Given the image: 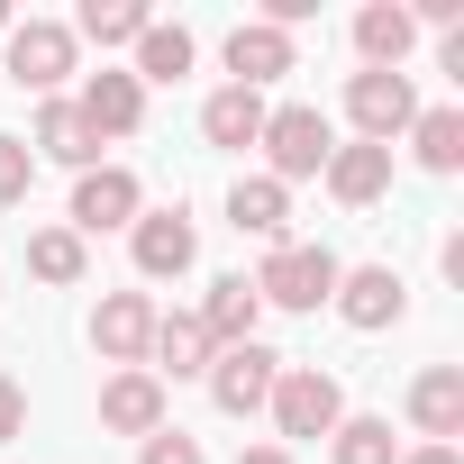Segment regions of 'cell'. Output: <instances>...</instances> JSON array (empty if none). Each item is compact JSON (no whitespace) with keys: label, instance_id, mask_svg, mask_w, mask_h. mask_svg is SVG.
Listing matches in <instances>:
<instances>
[{"label":"cell","instance_id":"cell-10","mask_svg":"<svg viewBox=\"0 0 464 464\" xmlns=\"http://www.w3.org/2000/svg\"><path fill=\"white\" fill-rule=\"evenodd\" d=\"M92 346H101V364H146V346H155V301L146 292H110L101 310H92Z\"/></svg>","mask_w":464,"mask_h":464},{"label":"cell","instance_id":"cell-9","mask_svg":"<svg viewBox=\"0 0 464 464\" xmlns=\"http://www.w3.org/2000/svg\"><path fill=\"white\" fill-rule=\"evenodd\" d=\"M337 319L346 328H364V337H382V328H401V310H410V292H401V274L392 265H355V274H337Z\"/></svg>","mask_w":464,"mask_h":464},{"label":"cell","instance_id":"cell-3","mask_svg":"<svg viewBox=\"0 0 464 464\" xmlns=\"http://www.w3.org/2000/svg\"><path fill=\"white\" fill-rule=\"evenodd\" d=\"M265 410H274V428H283V437H337L346 392H337V373H319V364H283Z\"/></svg>","mask_w":464,"mask_h":464},{"label":"cell","instance_id":"cell-20","mask_svg":"<svg viewBox=\"0 0 464 464\" xmlns=\"http://www.w3.org/2000/svg\"><path fill=\"white\" fill-rule=\"evenodd\" d=\"M355 46H364V73H401V55L419 46V28H410L401 0H373V10H355Z\"/></svg>","mask_w":464,"mask_h":464},{"label":"cell","instance_id":"cell-7","mask_svg":"<svg viewBox=\"0 0 464 464\" xmlns=\"http://www.w3.org/2000/svg\"><path fill=\"white\" fill-rule=\"evenodd\" d=\"M346 119H355V137H364V146L410 137V119H419L410 73H355V82H346Z\"/></svg>","mask_w":464,"mask_h":464},{"label":"cell","instance_id":"cell-13","mask_svg":"<svg viewBox=\"0 0 464 464\" xmlns=\"http://www.w3.org/2000/svg\"><path fill=\"white\" fill-rule=\"evenodd\" d=\"M410 419H419L428 446H455L464 437V364H428L410 382Z\"/></svg>","mask_w":464,"mask_h":464},{"label":"cell","instance_id":"cell-4","mask_svg":"<svg viewBox=\"0 0 464 464\" xmlns=\"http://www.w3.org/2000/svg\"><path fill=\"white\" fill-rule=\"evenodd\" d=\"M274 373H283V355H274L265 337H246V346H218V355H209V401H218L227 419H256V410L274 401Z\"/></svg>","mask_w":464,"mask_h":464},{"label":"cell","instance_id":"cell-21","mask_svg":"<svg viewBox=\"0 0 464 464\" xmlns=\"http://www.w3.org/2000/svg\"><path fill=\"white\" fill-rule=\"evenodd\" d=\"M37 146H46L55 164H73V173H92V164H101V137H92V119H82V110H73L64 92H55V101L37 110Z\"/></svg>","mask_w":464,"mask_h":464},{"label":"cell","instance_id":"cell-12","mask_svg":"<svg viewBox=\"0 0 464 464\" xmlns=\"http://www.w3.org/2000/svg\"><path fill=\"white\" fill-rule=\"evenodd\" d=\"M101 428H119V437H155V428H164V382H155L146 364L110 373V382H101Z\"/></svg>","mask_w":464,"mask_h":464},{"label":"cell","instance_id":"cell-15","mask_svg":"<svg viewBox=\"0 0 464 464\" xmlns=\"http://www.w3.org/2000/svg\"><path fill=\"white\" fill-rule=\"evenodd\" d=\"M191 319L209 328V346H246V337H256V319H265V301H256V283H246V274H218V283H209V301H200Z\"/></svg>","mask_w":464,"mask_h":464},{"label":"cell","instance_id":"cell-32","mask_svg":"<svg viewBox=\"0 0 464 464\" xmlns=\"http://www.w3.org/2000/svg\"><path fill=\"white\" fill-rule=\"evenodd\" d=\"M0 28H19V19H10V0H0Z\"/></svg>","mask_w":464,"mask_h":464},{"label":"cell","instance_id":"cell-11","mask_svg":"<svg viewBox=\"0 0 464 464\" xmlns=\"http://www.w3.org/2000/svg\"><path fill=\"white\" fill-rule=\"evenodd\" d=\"M209 355H218V346H209V328H200L191 310H155V346H146V373H155V382H164V373L191 382V373H209Z\"/></svg>","mask_w":464,"mask_h":464},{"label":"cell","instance_id":"cell-23","mask_svg":"<svg viewBox=\"0 0 464 464\" xmlns=\"http://www.w3.org/2000/svg\"><path fill=\"white\" fill-rule=\"evenodd\" d=\"M410 155L428 173H464V110H419L410 119Z\"/></svg>","mask_w":464,"mask_h":464},{"label":"cell","instance_id":"cell-25","mask_svg":"<svg viewBox=\"0 0 464 464\" xmlns=\"http://www.w3.org/2000/svg\"><path fill=\"white\" fill-rule=\"evenodd\" d=\"M191 55H200V46H191V28H164V19H155V28L137 37V82H182V73H191Z\"/></svg>","mask_w":464,"mask_h":464},{"label":"cell","instance_id":"cell-24","mask_svg":"<svg viewBox=\"0 0 464 464\" xmlns=\"http://www.w3.org/2000/svg\"><path fill=\"white\" fill-rule=\"evenodd\" d=\"M82 265H92V256H82L73 227H37V237H28V274H37V283L73 292V283H82Z\"/></svg>","mask_w":464,"mask_h":464},{"label":"cell","instance_id":"cell-14","mask_svg":"<svg viewBox=\"0 0 464 464\" xmlns=\"http://www.w3.org/2000/svg\"><path fill=\"white\" fill-rule=\"evenodd\" d=\"M73 110L92 119V137H137V119H146V82L101 64V73L82 82V101H73Z\"/></svg>","mask_w":464,"mask_h":464},{"label":"cell","instance_id":"cell-2","mask_svg":"<svg viewBox=\"0 0 464 464\" xmlns=\"http://www.w3.org/2000/svg\"><path fill=\"white\" fill-rule=\"evenodd\" d=\"M337 274H346V265H337L328 246H292V237H283V246L256 265V301H274V310H319V301L337 292Z\"/></svg>","mask_w":464,"mask_h":464},{"label":"cell","instance_id":"cell-30","mask_svg":"<svg viewBox=\"0 0 464 464\" xmlns=\"http://www.w3.org/2000/svg\"><path fill=\"white\" fill-rule=\"evenodd\" d=\"M401 464H464V455H455V446H410Z\"/></svg>","mask_w":464,"mask_h":464},{"label":"cell","instance_id":"cell-31","mask_svg":"<svg viewBox=\"0 0 464 464\" xmlns=\"http://www.w3.org/2000/svg\"><path fill=\"white\" fill-rule=\"evenodd\" d=\"M237 464H292V446H246Z\"/></svg>","mask_w":464,"mask_h":464},{"label":"cell","instance_id":"cell-28","mask_svg":"<svg viewBox=\"0 0 464 464\" xmlns=\"http://www.w3.org/2000/svg\"><path fill=\"white\" fill-rule=\"evenodd\" d=\"M137 464H209V455H200V437H182V428H155V437H137Z\"/></svg>","mask_w":464,"mask_h":464},{"label":"cell","instance_id":"cell-19","mask_svg":"<svg viewBox=\"0 0 464 464\" xmlns=\"http://www.w3.org/2000/svg\"><path fill=\"white\" fill-rule=\"evenodd\" d=\"M200 137H209V146H237V155H246V146L265 137V92H246V82L209 92V101H200Z\"/></svg>","mask_w":464,"mask_h":464},{"label":"cell","instance_id":"cell-6","mask_svg":"<svg viewBox=\"0 0 464 464\" xmlns=\"http://www.w3.org/2000/svg\"><path fill=\"white\" fill-rule=\"evenodd\" d=\"M128 256H137L146 283H173V274H191V256H200V227L182 218V200H173V209H137V218H128Z\"/></svg>","mask_w":464,"mask_h":464},{"label":"cell","instance_id":"cell-17","mask_svg":"<svg viewBox=\"0 0 464 464\" xmlns=\"http://www.w3.org/2000/svg\"><path fill=\"white\" fill-rule=\"evenodd\" d=\"M328 191H337L346 209H373V200L392 191V146H364V137L337 146V155H328Z\"/></svg>","mask_w":464,"mask_h":464},{"label":"cell","instance_id":"cell-16","mask_svg":"<svg viewBox=\"0 0 464 464\" xmlns=\"http://www.w3.org/2000/svg\"><path fill=\"white\" fill-rule=\"evenodd\" d=\"M227 73H237L246 92L283 82V73H292V37H283V28H265V19H246V28H227Z\"/></svg>","mask_w":464,"mask_h":464},{"label":"cell","instance_id":"cell-1","mask_svg":"<svg viewBox=\"0 0 464 464\" xmlns=\"http://www.w3.org/2000/svg\"><path fill=\"white\" fill-rule=\"evenodd\" d=\"M265 164H274V182L292 191V182H310V173H328V155H337V137H328V119L310 110V101H283V110H265Z\"/></svg>","mask_w":464,"mask_h":464},{"label":"cell","instance_id":"cell-18","mask_svg":"<svg viewBox=\"0 0 464 464\" xmlns=\"http://www.w3.org/2000/svg\"><path fill=\"white\" fill-rule=\"evenodd\" d=\"M283 218H292V191H283L274 173H246L237 191H227V227H237V237H265V246H283Z\"/></svg>","mask_w":464,"mask_h":464},{"label":"cell","instance_id":"cell-8","mask_svg":"<svg viewBox=\"0 0 464 464\" xmlns=\"http://www.w3.org/2000/svg\"><path fill=\"white\" fill-rule=\"evenodd\" d=\"M137 209H146L137 173H128V164H92V173L73 182V237H110V227H128Z\"/></svg>","mask_w":464,"mask_h":464},{"label":"cell","instance_id":"cell-29","mask_svg":"<svg viewBox=\"0 0 464 464\" xmlns=\"http://www.w3.org/2000/svg\"><path fill=\"white\" fill-rule=\"evenodd\" d=\"M19 428H28V382H19V373H0V446H10Z\"/></svg>","mask_w":464,"mask_h":464},{"label":"cell","instance_id":"cell-27","mask_svg":"<svg viewBox=\"0 0 464 464\" xmlns=\"http://www.w3.org/2000/svg\"><path fill=\"white\" fill-rule=\"evenodd\" d=\"M28 182H37V155H28L19 137H0V209H19V200H28Z\"/></svg>","mask_w":464,"mask_h":464},{"label":"cell","instance_id":"cell-5","mask_svg":"<svg viewBox=\"0 0 464 464\" xmlns=\"http://www.w3.org/2000/svg\"><path fill=\"white\" fill-rule=\"evenodd\" d=\"M73 55H82V46H73L64 19H19V28H10V82H19V92H46V101H55L64 73H73Z\"/></svg>","mask_w":464,"mask_h":464},{"label":"cell","instance_id":"cell-26","mask_svg":"<svg viewBox=\"0 0 464 464\" xmlns=\"http://www.w3.org/2000/svg\"><path fill=\"white\" fill-rule=\"evenodd\" d=\"M337 464H401L392 419H337Z\"/></svg>","mask_w":464,"mask_h":464},{"label":"cell","instance_id":"cell-22","mask_svg":"<svg viewBox=\"0 0 464 464\" xmlns=\"http://www.w3.org/2000/svg\"><path fill=\"white\" fill-rule=\"evenodd\" d=\"M155 28V10L146 0H82V19H73V46L92 37V46H137Z\"/></svg>","mask_w":464,"mask_h":464}]
</instances>
